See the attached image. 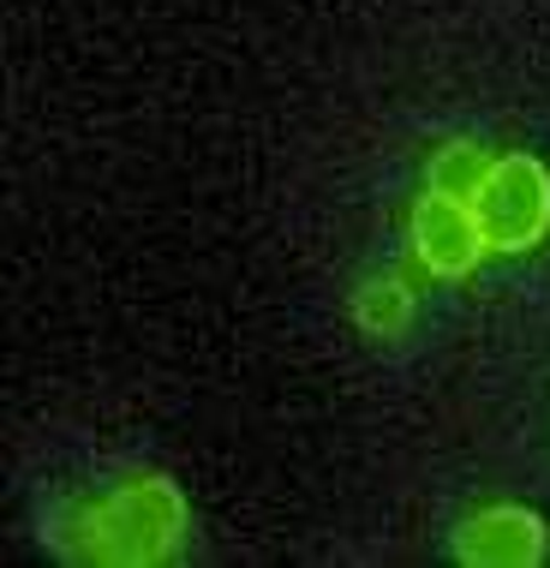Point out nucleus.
I'll return each mask as SVG.
<instances>
[{
  "instance_id": "f257e3e1",
  "label": "nucleus",
  "mask_w": 550,
  "mask_h": 568,
  "mask_svg": "<svg viewBox=\"0 0 550 568\" xmlns=\"http://www.w3.org/2000/svg\"><path fill=\"white\" fill-rule=\"evenodd\" d=\"M180 545H186V497L174 490V479L144 473V479H126L109 497L72 509L67 557L150 568V562L180 557Z\"/></svg>"
},
{
  "instance_id": "f03ea898",
  "label": "nucleus",
  "mask_w": 550,
  "mask_h": 568,
  "mask_svg": "<svg viewBox=\"0 0 550 568\" xmlns=\"http://www.w3.org/2000/svg\"><path fill=\"white\" fill-rule=\"evenodd\" d=\"M472 210H479L491 252L502 257L532 252V245L550 240V168L532 150H509V156H497L485 192L472 197Z\"/></svg>"
},
{
  "instance_id": "7ed1b4c3",
  "label": "nucleus",
  "mask_w": 550,
  "mask_h": 568,
  "mask_svg": "<svg viewBox=\"0 0 550 568\" xmlns=\"http://www.w3.org/2000/svg\"><path fill=\"white\" fill-rule=\"evenodd\" d=\"M407 234H412V257H419L437 282H461V275H472L485 264V252H491V240H485V227H479V210L461 204V197H442L431 186L412 204Z\"/></svg>"
},
{
  "instance_id": "20e7f679",
  "label": "nucleus",
  "mask_w": 550,
  "mask_h": 568,
  "mask_svg": "<svg viewBox=\"0 0 550 568\" xmlns=\"http://www.w3.org/2000/svg\"><path fill=\"white\" fill-rule=\"evenodd\" d=\"M550 550L544 520L521 503H491V509L467 515L455 532V557L467 568H539Z\"/></svg>"
},
{
  "instance_id": "39448f33",
  "label": "nucleus",
  "mask_w": 550,
  "mask_h": 568,
  "mask_svg": "<svg viewBox=\"0 0 550 568\" xmlns=\"http://www.w3.org/2000/svg\"><path fill=\"white\" fill-rule=\"evenodd\" d=\"M497 156L485 144H472V138H449V144L431 150V168H425V186L442 192V197H461V204H472V197L485 192V180H491Z\"/></svg>"
},
{
  "instance_id": "423d86ee",
  "label": "nucleus",
  "mask_w": 550,
  "mask_h": 568,
  "mask_svg": "<svg viewBox=\"0 0 550 568\" xmlns=\"http://www.w3.org/2000/svg\"><path fill=\"white\" fill-rule=\"evenodd\" d=\"M354 324L371 335V342H401L407 324H412V287L401 275H371L354 294Z\"/></svg>"
}]
</instances>
